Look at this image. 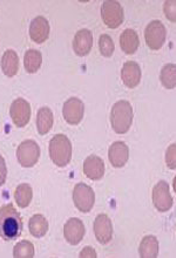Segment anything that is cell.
I'll use <instances>...</instances> for the list:
<instances>
[{
  "label": "cell",
  "mask_w": 176,
  "mask_h": 258,
  "mask_svg": "<svg viewBox=\"0 0 176 258\" xmlns=\"http://www.w3.org/2000/svg\"><path fill=\"white\" fill-rule=\"evenodd\" d=\"M23 232V220L12 203L0 208V237L6 242L19 238Z\"/></svg>",
  "instance_id": "obj_1"
},
{
  "label": "cell",
  "mask_w": 176,
  "mask_h": 258,
  "mask_svg": "<svg viewBox=\"0 0 176 258\" xmlns=\"http://www.w3.org/2000/svg\"><path fill=\"white\" fill-rule=\"evenodd\" d=\"M49 156L56 167H66L72 159V145L64 134H56L49 142Z\"/></svg>",
  "instance_id": "obj_2"
},
{
  "label": "cell",
  "mask_w": 176,
  "mask_h": 258,
  "mask_svg": "<svg viewBox=\"0 0 176 258\" xmlns=\"http://www.w3.org/2000/svg\"><path fill=\"white\" fill-rule=\"evenodd\" d=\"M112 127L118 134H125L129 131L133 122V108L128 101L121 100L113 106L110 113Z\"/></svg>",
  "instance_id": "obj_3"
},
{
  "label": "cell",
  "mask_w": 176,
  "mask_h": 258,
  "mask_svg": "<svg viewBox=\"0 0 176 258\" xmlns=\"http://www.w3.org/2000/svg\"><path fill=\"white\" fill-rule=\"evenodd\" d=\"M40 157V147L33 140L23 141L17 149V159L21 167L31 168L38 163Z\"/></svg>",
  "instance_id": "obj_4"
},
{
  "label": "cell",
  "mask_w": 176,
  "mask_h": 258,
  "mask_svg": "<svg viewBox=\"0 0 176 258\" xmlns=\"http://www.w3.org/2000/svg\"><path fill=\"white\" fill-rule=\"evenodd\" d=\"M167 38V30L160 20H153L145 30L146 44L153 51H159Z\"/></svg>",
  "instance_id": "obj_5"
},
{
  "label": "cell",
  "mask_w": 176,
  "mask_h": 258,
  "mask_svg": "<svg viewBox=\"0 0 176 258\" xmlns=\"http://www.w3.org/2000/svg\"><path fill=\"white\" fill-rule=\"evenodd\" d=\"M73 202L81 213H89L95 202L94 190L85 183H78L73 189Z\"/></svg>",
  "instance_id": "obj_6"
},
{
  "label": "cell",
  "mask_w": 176,
  "mask_h": 258,
  "mask_svg": "<svg viewBox=\"0 0 176 258\" xmlns=\"http://www.w3.org/2000/svg\"><path fill=\"white\" fill-rule=\"evenodd\" d=\"M101 17L103 23L109 28H118L124 21V10L120 3L107 0L101 5Z\"/></svg>",
  "instance_id": "obj_7"
},
{
  "label": "cell",
  "mask_w": 176,
  "mask_h": 258,
  "mask_svg": "<svg viewBox=\"0 0 176 258\" xmlns=\"http://www.w3.org/2000/svg\"><path fill=\"white\" fill-rule=\"evenodd\" d=\"M153 203L161 213L169 211L173 207L174 200L170 194L169 184L166 181H160L153 189Z\"/></svg>",
  "instance_id": "obj_8"
},
{
  "label": "cell",
  "mask_w": 176,
  "mask_h": 258,
  "mask_svg": "<svg viewBox=\"0 0 176 258\" xmlns=\"http://www.w3.org/2000/svg\"><path fill=\"white\" fill-rule=\"evenodd\" d=\"M10 116L16 127L24 128L25 126H27L31 119L30 103L21 98L14 100L10 108Z\"/></svg>",
  "instance_id": "obj_9"
},
{
  "label": "cell",
  "mask_w": 176,
  "mask_h": 258,
  "mask_svg": "<svg viewBox=\"0 0 176 258\" xmlns=\"http://www.w3.org/2000/svg\"><path fill=\"white\" fill-rule=\"evenodd\" d=\"M85 105L80 99L71 98L64 103L63 116L71 126H77L84 119Z\"/></svg>",
  "instance_id": "obj_10"
},
{
  "label": "cell",
  "mask_w": 176,
  "mask_h": 258,
  "mask_svg": "<svg viewBox=\"0 0 176 258\" xmlns=\"http://www.w3.org/2000/svg\"><path fill=\"white\" fill-rule=\"evenodd\" d=\"M93 229L100 244L106 245L113 239V223L106 214H100L96 216Z\"/></svg>",
  "instance_id": "obj_11"
},
{
  "label": "cell",
  "mask_w": 176,
  "mask_h": 258,
  "mask_svg": "<svg viewBox=\"0 0 176 258\" xmlns=\"http://www.w3.org/2000/svg\"><path fill=\"white\" fill-rule=\"evenodd\" d=\"M86 232L85 224L79 218H70L64 225V237L71 245H78Z\"/></svg>",
  "instance_id": "obj_12"
},
{
  "label": "cell",
  "mask_w": 176,
  "mask_h": 258,
  "mask_svg": "<svg viewBox=\"0 0 176 258\" xmlns=\"http://www.w3.org/2000/svg\"><path fill=\"white\" fill-rule=\"evenodd\" d=\"M49 23L45 17L39 16L30 25V37L35 44H44L49 37Z\"/></svg>",
  "instance_id": "obj_13"
},
{
  "label": "cell",
  "mask_w": 176,
  "mask_h": 258,
  "mask_svg": "<svg viewBox=\"0 0 176 258\" xmlns=\"http://www.w3.org/2000/svg\"><path fill=\"white\" fill-rule=\"evenodd\" d=\"M93 47V34L89 30H80L77 32L73 39V51L78 56L89 54Z\"/></svg>",
  "instance_id": "obj_14"
},
{
  "label": "cell",
  "mask_w": 176,
  "mask_h": 258,
  "mask_svg": "<svg viewBox=\"0 0 176 258\" xmlns=\"http://www.w3.org/2000/svg\"><path fill=\"white\" fill-rule=\"evenodd\" d=\"M84 173L89 180L99 181L105 175V162L101 157L91 155L84 162Z\"/></svg>",
  "instance_id": "obj_15"
},
{
  "label": "cell",
  "mask_w": 176,
  "mask_h": 258,
  "mask_svg": "<svg viewBox=\"0 0 176 258\" xmlns=\"http://www.w3.org/2000/svg\"><path fill=\"white\" fill-rule=\"evenodd\" d=\"M121 79L126 87L135 88L141 81V68L134 61H127L122 66Z\"/></svg>",
  "instance_id": "obj_16"
},
{
  "label": "cell",
  "mask_w": 176,
  "mask_h": 258,
  "mask_svg": "<svg viewBox=\"0 0 176 258\" xmlns=\"http://www.w3.org/2000/svg\"><path fill=\"white\" fill-rule=\"evenodd\" d=\"M109 162L112 163L114 168H122L127 163L129 157V149L127 145L122 141L114 142L112 146L109 147L108 152Z\"/></svg>",
  "instance_id": "obj_17"
},
{
  "label": "cell",
  "mask_w": 176,
  "mask_h": 258,
  "mask_svg": "<svg viewBox=\"0 0 176 258\" xmlns=\"http://www.w3.org/2000/svg\"><path fill=\"white\" fill-rule=\"evenodd\" d=\"M119 41H120V47L122 52L127 55L134 54L138 51L140 45L138 33L134 30H131V28H127V30L122 32Z\"/></svg>",
  "instance_id": "obj_18"
},
{
  "label": "cell",
  "mask_w": 176,
  "mask_h": 258,
  "mask_svg": "<svg viewBox=\"0 0 176 258\" xmlns=\"http://www.w3.org/2000/svg\"><path fill=\"white\" fill-rule=\"evenodd\" d=\"M2 71L9 78L14 77L19 71V56L13 49H7L3 54Z\"/></svg>",
  "instance_id": "obj_19"
},
{
  "label": "cell",
  "mask_w": 176,
  "mask_h": 258,
  "mask_svg": "<svg viewBox=\"0 0 176 258\" xmlns=\"http://www.w3.org/2000/svg\"><path fill=\"white\" fill-rule=\"evenodd\" d=\"M159 241L155 236H145L139 246V255L141 258H156L159 256Z\"/></svg>",
  "instance_id": "obj_20"
},
{
  "label": "cell",
  "mask_w": 176,
  "mask_h": 258,
  "mask_svg": "<svg viewBox=\"0 0 176 258\" xmlns=\"http://www.w3.org/2000/svg\"><path fill=\"white\" fill-rule=\"evenodd\" d=\"M28 229H30L31 235L35 238H41L47 234L48 231V222L44 215L35 214L30 218L28 223Z\"/></svg>",
  "instance_id": "obj_21"
},
{
  "label": "cell",
  "mask_w": 176,
  "mask_h": 258,
  "mask_svg": "<svg viewBox=\"0 0 176 258\" xmlns=\"http://www.w3.org/2000/svg\"><path fill=\"white\" fill-rule=\"evenodd\" d=\"M54 123V116L48 107H41L37 114V128L39 134L45 135L51 131Z\"/></svg>",
  "instance_id": "obj_22"
},
{
  "label": "cell",
  "mask_w": 176,
  "mask_h": 258,
  "mask_svg": "<svg viewBox=\"0 0 176 258\" xmlns=\"http://www.w3.org/2000/svg\"><path fill=\"white\" fill-rule=\"evenodd\" d=\"M42 63V55L35 49H28L24 56V66L27 73H35Z\"/></svg>",
  "instance_id": "obj_23"
},
{
  "label": "cell",
  "mask_w": 176,
  "mask_h": 258,
  "mask_svg": "<svg viewBox=\"0 0 176 258\" xmlns=\"http://www.w3.org/2000/svg\"><path fill=\"white\" fill-rule=\"evenodd\" d=\"M32 197H33V190H32L31 185L23 183L18 185L16 191H14V200L18 206L20 208H26L30 206Z\"/></svg>",
  "instance_id": "obj_24"
},
{
  "label": "cell",
  "mask_w": 176,
  "mask_h": 258,
  "mask_svg": "<svg viewBox=\"0 0 176 258\" xmlns=\"http://www.w3.org/2000/svg\"><path fill=\"white\" fill-rule=\"evenodd\" d=\"M161 82L164 87L173 89L176 86V66L174 63H168L162 68L160 74Z\"/></svg>",
  "instance_id": "obj_25"
},
{
  "label": "cell",
  "mask_w": 176,
  "mask_h": 258,
  "mask_svg": "<svg viewBox=\"0 0 176 258\" xmlns=\"http://www.w3.org/2000/svg\"><path fill=\"white\" fill-rule=\"evenodd\" d=\"M14 258H33L34 257V245L28 241L19 242L13 248Z\"/></svg>",
  "instance_id": "obj_26"
},
{
  "label": "cell",
  "mask_w": 176,
  "mask_h": 258,
  "mask_svg": "<svg viewBox=\"0 0 176 258\" xmlns=\"http://www.w3.org/2000/svg\"><path fill=\"white\" fill-rule=\"evenodd\" d=\"M99 48L101 54L105 58H110L115 51V45H114L113 39L108 34H102L99 39Z\"/></svg>",
  "instance_id": "obj_27"
},
{
  "label": "cell",
  "mask_w": 176,
  "mask_h": 258,
  "mask_svg": "<svg viewBox=\"0 0 176 258\" xmlns=\"http://www.w3.org/2000/svg\"><path fill=\"white\" fill-rule=\"evenodd\" d=\"M175 152H176V145L173 143L168 147L167 153H166V162L167 166L170 168L171 170H174L176 168V159H175Z\"/></svg>",
  "instance_id": "obj_28"
},
{
  "label": "cell",
  "mask_w": 176,
  "mask_h": 258,
  "mask_svg": "<svg viewBox=\"0 0 176 258\" xmlns=\"http://www.w3.org/2000/svg\"><path fill=\"white\" fill-rule=\"evenodd\" d=\"M176 2L171 0V2H166L164 3V13H166V17L170 21L176 20Z\"/></svg>",
  "instance_id": "obj_29"
},
{
  "label": "cell",
  "mask_w": 176,
  "mask_h": 258,
  "mask_svg": "<svg viewBox=\"0 0 176 258\" xmlns=\"http://www.w3.org/2000/svg\"><path fill=\"white\" fill-rule=\"evenodd\" d=\"M6 177H7L6 163H5V160H4V157L0 155V187H2V185H4V183H5Z\"/></svg>",
  "instance_id": "obj_30"
},
{
  "label": "cell",
  "mask_w": 176,
  "mask_h": 258,
  "mask_svg": "<svg viewBox=\"0 0 176 258\" xmlns=\"http://www.w3.org/2000/svg\"><path fill=\"white\" fill-rule=\"evenodd\" d=\"M80 256L81 258H96L98 255H96L95 250L91 248V246H86V248L82 249V251L80 252Z\"/></svg>",
  "instance_id": "obj_31"
}]
</instances>
